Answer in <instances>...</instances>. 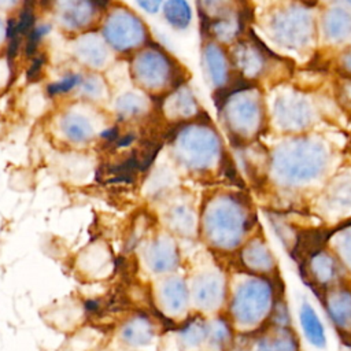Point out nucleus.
<instances>
[{
    "instance_id": "obj_25",
    "label": "nucleus",
    "mask_w": 351,
    "mask_h": 351,
    "mask_svg": "<svg viewBox=\"0 0 351 351\" xmlns=\"http://www.w3.org/2000/svg\"><path fill=\"white\" fill-rule=\"evenodd\" d=\"M325 208L333 215H341L351 210V174L335 180L325 196Z\"/></svg>"
},
{
    "instance_id": "obj_26",
    "label": "nucleus",
    "mask_w": 351,
    "mask_h": 351,
    "mask_svg": "<svg viewBox=\"0 0 351 351\" xmlns=\"http://www.w3.org/2000/svg\"><path fill=\"white\" fill-rule=\"evenodd\" d=\"M254 351H299V346L293 332L285 326H278L271 333L259 337Z\"/></svg>"
},
{
    "instance_id": "obj_19",
    "label": "nucleus",
    "mask_w": 351,
    "mask_h": 351,
    "mask_svg": "<svg viewBox=\"0 0 351 351\" xmlns=\"http://www.w3.org/2000/svg\"><path fill=\"white\" fill-rule=\"evenodd\" d=\"M326 313L336 328L351 330V289L336 288L326 296Z\"/></svg>"
},
{
    "instance_id": "obj_9",
    "label": "nucleus",
    "mask_w": 351,
    "mask_h": 351,
    "mask_svg": "<svg viewBox=\"0 0 351 351\" xmlns=\"http://www.w3.org/2000/svg\"><path fill=\"white\" fill-rule=\"evenodd\" d=\"M140 262L144 270L155 278L177 273L181 252L173 234L163 232L149 239L140 252Z\"/></svg>"
},
{
    "instance_id": "obj_5",
    "label": "nucleus",
    "mask_w": 351,
    "mask_h": 351,
    "mask_svg": "<svg viewBox=\"0 0 351 351\" xmlns=\"http://www.w3.org/2000/svg\"><path fill=\"white\" fill-rule=\"evenodd\" d=\"M151 299L159 315L173 322H182L189 317L191 293L188 278L173 273L155 280Z\"/></svg>"
},
{
    "instance_id": "obj_3",
    "label": "nucleus",
    "mask_w": 351,
    "mask_h": 351,
    "mask_svg": "<svg viewBox=\"0 0 351 351\" xmlns=\"http://www.w3.org/2000/svg\"><path fill=\"white\" fill-rule=\"evenodd\" d=\"M273 304V287L263 277L243 280L230 298L229 314L240 328H252L261 324Z\"/></svg>"
},
{
    "instance_id": "obj_8",
    "label": "nucleus",
    "mask_w": 351,
    "mask_h": 351,
    "mask_svg": "<svg viewBox=\"0 0 351 351\" xmlns=\"http://www.w3.org/2000/svg\"><path fill=\"white\" fill-rule=\"evenodd\" d=\"M262 112L263 108L261 97L256 95V92H237L226 104V125L239 138H250L261 129L263 121Z\"/></svg>"
},
{
    "instance_id": "obj_29",
    "label": "nucleus",
    "mask_w": 351,
    "mask_h": 351,
    "mask_svg": "<svg viewBox=\"0 0 351 351\" xmlns=\"http://www.w3.org/2000/svg\"><path fill=\"white\" fill-rule=\"evenodd\" d=\"M115 114L121 121H132L143 117L148 110V101L144 96L134 92H125L118 96L114 106Z\"/></svg>"
},
{
    "instance_id": "obj_34",
    "label": "nucleus",
    "mask_w": 351,
    "mask_h": 351,
    "mask_svg": "<svg viewBox=\"0 0 351 351\" xmlns=\"http://www.w3.org/2000/svg\"><path fill=\"white\" fill-rule=\"evenodd\" d=\"M51 30H52V26L48 22H41L34 25L26 34L25 53L27 56H34L36 53H38V47L41 41L51 33Z\"/></svg>"
},
{
    "instance_id": "obj_6",
    "label": "nucleus",
    "mask_w": 351,
    "mask_h": 351,
    "mask_svg": "<svg viewBox=\"0 0 351 351\" xmlns=\"http://www.w3.org/2000/svg\"><path fill=\"white\" fill-rule=\"evenodd\" d=\"M103 40L117 52H130L147 41L149 32L138 15L125 7H117L101 27Z\"/></svg>"
},
{
    "instance_id": "obj_33",
    "label": "nucleus",
    "mask_w": 351,
    "mask_h": 351,
    "mask_svg": "<svg viewBox=\"0 0 351 351\" xmlns=\"http://www.w3.org/2000/svg\"><path fill=\"white\" fill-rule=\"evenodd\" d=\"M84 80V74L78 71H70L64 74L63 77L49 82L45 86V92L49 97H59L63 95H67L70 92L78 90L81 82Z\"/></svg>"
},
{
    "instance_id": "obj_10",
    "label": "nucleus",
    "mask_w": 351,
    "mask_h": 351,
    "mask_svg": "<svg viewBox=\"0 0 351 351\" xmlns=\"http://www.w3.org/2000/svg\"><path fill=\"white\" fill-rule=\"evenodd\" d=\"M191 303L199 313H213L221 308L226 298V281L221 270L204 267L189 280Z\"/></svg>"
},
{
    "instance_id": "obj_36",
    "label": "nucleus",
    "mask_w": 351,
    "mask_h": 351,
    "mask_svg": "<svg viewBox=\"0 0 351 351\" xmlns=\"http://www.w3.org/2000/svg\"><path fill=\"white\" fill-rule=\"evenodd\" d=\"M335 248L340 261L351 271V226L340 230L335 237Z\"/></svg>"
},
{
    "instance_id": "obj_39",
    "label": "nucleus",
    "mask_w": 351,
    "mask_h": 351,
    "mask_svg": "<svg viewBox=\"0 0 351 351\" xmlns=\"http://www.w3.org/2000/svg\"><path fill=\"white\" fill-rule=\"evenodd\" d=\"M341 64L343 69L351 74V51H347L343 56H341Z\"/></svg>"
},
{
    "instance_id": "obj_30",
    "label": "nucleus",
    "mask_w": 351,
    "mask_h": 351,
    "mask_svg": "<svg viewBox=\"0 0 351 351\" xmlns=\"http://www.w3.org/2000/svg\"><path fill=\"white\" fill-rule=\"evenodd\" d=\"M324 32L332 41L343 40L351 32L350 14L339 7L330 8L324 16Z\"/></svg>"
},
{
    "instance_id": "obj_38",
    "label": "nucleus",
    "mask_w": 351,
    "mask_h": 351,
    "mask_svg": "<svg viewBox=\"0 0 351 351\" xmlns=\"http://www.w3.org/2000/svg\"><path fill=\"white\" fill-rule=\"evenodd\" d=\"M45 55L44 53H36L34 58L32 59V63H30V67L27 70V77L29 80H37L38 75L43 73V69H44V64H45Z\"/></svg>"
},
{
    "instance_id": "obj_37",
    "label": "nucleus",
    "mask_w": 351,
    "mask_h": 351,
    "mask_svg": "<svg viewBox=\"0 0 351 351\" xmlns=\"http://www.w3.org/2000/svg\"><path fill=\"white\" fill-rule=\"evenodd\" d=\"M165 1L166 0H134V4L147 15H156L162 12Z\"/></svg>"
},
{
    "instance_id": "obj_41",
    "label": "nucleus",
    "mask_w": 351,
    "mask_h": 351,
    "mask_svg": "<svg viewBox=\"0 0 351 351\" xmlns=\"http://www.w3.org/2000/svg\"><path fill=\"white\" fill-rule=\"evenodd\" d=\"M7 40V21L0 16V44Z\"/></svg>"
},
{
    "instance_id": "obj_14",
    "label": "nucleus",
    "mask_w": 351,
    "mask_h": 351,
    "mask_svg": "<svg viewBox=\"0 0 351 351\" xmlns=\"http://www.w3.org/2000/svg\"><path fill=\"white\" fill-rule=\"evenodd\" d=\"M117 336L129 351H138L155 343L158 328L149 315L136 313L122 321L118 326Z\"/></svg>"
},
{
    "instance_id": "obj_42",
    "label": "nucleus",
    "mask_w": 351,
    "mask_h": 351,
    "mask_svg": "<svg viewBox=\"0 0 351 351\" xmlns=\"http://www.w3.org/2000/svg\"><path fill=\"white\" fill-rule=\"evenodd\" d=\"M346 1H347V3L351 5V0H346Z\"/></svg>"
},
{
    "instance_id": "obj_21",
    "label": "nucleus",
    "mask_w": 351,
    "mask_h": 351,
    "mask_svg": "<svg viewBox=\"0 0 351 351\" xmlns=\"http://www.w3.org/2000/svg\"><path fill=\"white\" fill-rule=\"evenodd\" d=\"M208 321L202 315L188 317L178 329V341L182 351H195L207 344Z\"/></svg>"
},
{
    "instance_id": "obj_40",
    "label": "nucleus",
    "mask_w": 351,
    "mask_h": 351,
    "mask_svg": "<svg viewBox=\"0 0 351 351\" xmlns=\"http://www.w3.org/2000/svg\"><path fill=\"white\" fill-rule=\"evenodd\" d=\"M21 0H0V10H10L19 4Z\"/></svg>"
},
{
    "instance_id": "obj_4",
    "label": "nucleus",
    "mask_w": 351,
    "mask_h": 351,
    "mask_svg": "<svg viewBox=\"0 0 351 351\" xmlns=\"http://www.w3.org/2000/svg\"><path fill=\"white\" fill-rule=\"evenodd\" d=\"M180 163L191 171L211 169L221 155V141L207 125H193L180 130L174 144Z\"/></svg>"
},
{
    "instance_id": "obj_24",
    "label": "nucleus",
    "mask_w": 351,
    "mask_h": 351,
    "mask_svg": "<svg viewBox=\"0 0 351 351\" xmlns=\"http://www.w3.org/2000/svg\"><path fill=\"white\" fill-rule=\"evenodd\" d=\"M165 221L167 229L173 234L180 236H193L197 229V219L192 207L186 203H177L173 204L166 215Z\"/></svg>"
},
{
    "instance_id": "obj_35",
    "label": "nucleus",
    "mask_w": 351,
    "mask_h": 351,
    "mask_svg": "<svg viewBox=\"0 0 351 351\" xmlns=\"http://www.w3.org/2000/svg\"><path fill=\"white\" fill-rule=\"evenodd\" d=\"M78 90L89 100H99L104 96V81L97 74H84Z\"/></svg>"
},
{
    "instance_id": "obj_1",
    "label": "nucleus",
    "mask_w": 351,
    "mask_h": 351,
    "mask_svg": "<svg viewBox=\"0 0 351 351\" xmlns=\"http://www.w3.org/2000/svg\"><path fill=\"white\" fill-rule=\"evenodd\" d=\"M328 152L314 138H295L276 149L271 159L273 173L288 185H303L325 171Z\"/></svg>"
},
{
    "instance_id": "obj_7",
    "label": "nucleus",
    "mask_w": 351,
    "mask_h": 351,
    "mask_svg": "<svg viewBox=\"0 0 351 351\" xmlns=\"http://www.w3.org/2000/svg\"><path fill=\"white\" fill-rule=\"evenodd\" d=\"M314 21L308 10L291 5L278 11L270 21V33L282 47L296 49L307 45L313 38Z\"/></svg>"
},
{
    "instance_id": "obj_12",
    "label": "nucleus",
    "mask_w": 351,
    "mask_h": 351,
    "mask_svg": "<svg viewBox=\"0 0 351 351\" xmlns=\"http://www.w3.org/2000/svg\"><path fill=\"white\" fill-rule=\"evenodd\" d=\"M171 59L158 49H145L134 63L136 81L145 89H158L171 80Z\"/></svg>"
},
{
    "instance_id": "obj_15",
    "label": "nucleus",
    "mask_w": 351,
    "mask_h": 351,
    "mask_svg": "<svg viewBox=\"0 0 351 351\" xmlns=\"http://www.w3.org/2000/svg\"><path fill=\"white\" fill-rule=\"evenodd\" d=\"M229 63L230 59L226 56L223 49L215 44L208 43L203 49V69L207 77V81L215 86L222 88L226 85L229 78Z\"/></svg>"
},
{
    "instance_id": "obj_11",
    "label": "nucleus",
    "mask_w": 351,
    "mask_h": 351,
    "mask_svg": "<svg viewBox=\"0 0 351 351\" xmlns=\"http://www.w3.org/2000/svg\"><path fill=\"white\" fill-rule=\"evenodd\" d=\"M110 0H52L48 3L55 10L59 25L69 30H84L92 23L99 10H106Z\"/></svg>"
},
{
    "instance_id": "obj_27",
    "label": "nucleus",
    "mask_w": 351,
    "mask_h": 351,
    "mask_svg": "<svg viewBox=\"0 0 351 351\" xmlns=\"http://www.w3.org/2000/svg\"><path fill=\"white\" fill-rule=\"evenodd\" d=\"M165 22L177 32L186 30L193 19L189 0H166L162 8Z\"/></svg>"
},
{
    "instance_id": "obj_17",
    "label": "nucleus",
    "mask_w": 351,
    "mask_h": 351,
    "mask_svg": "<svg viewBox=\"0 0 351 351\" xmlns=\"http://www.w3.org/2000/svg\"><path fill=\"white\" fill-rule=\"evenodd\" d=\"M74 52L81 63L89 69L99 70L106 66L108 60V49L104 44V40L84 34L74 41Z\"/></svg>"
},
{
    "instance_id": "obj_18",
    "label": "nucleus",
    "mask_w": 351,
    "mask_h": 351,
    "mask_svg": "<svg viewBox=\"0 0 351 351\" xmlns=\"http://www.w3.org/2000/svg\"><path fill=\"white\" fill-rule=\"evenodd\" d=\"M60 132L73 144H85L92 140L95 126L92 119L78 111H69L60 117Z\"/></svg>"
},
{
    "instance_id": "obj_32",
    "label": "nucleus",
    "mask_w": 351,
    "mask_h": 351,
    "mask_svg": "<svg viewBox=\"0 0 351 351\" xmlns=\"http://www.w3.org/2000/svg\"><path fill=\"white\" fill-rule=\"evenodd\" d=\"M169 100L171 103L170 108L174 111V117L177 115L180 118H189L195 117L197 112V101L186 86L180 88L178 92L169 96Z\"/></svg>"
},
{
    "instance_id": "obj_16",
    "label": "nucleus",
    "mask_w": 351,
    "mask_h": 351,
    "mask_svg": "<svg viewBox=\"0 0 351 351\" xmlns=\"http://www.w3.org/2000/svg\"><path fill=\"white\" fill-rule=\"evenodd\" d=\"M81 273L93 280L104 278L111 273L112 258L111 252L101 244L89 245L81 251V258L77 262Z\"/></svg>"
},
{
    "instance_id": "obj_2",
    "label": "nucleus",
    "mask_w": 351,
    "mask_h": 351,
    "mask_svg": "<svg viewBox=\"0 0 351 351\" xmlns=\"http://www.w3.org/2000/svg\"><path fill=\"white\" fill-rule=\"evenodd\" d=\"M248 213L244 204L229 195L213 199L202 215V233L218 251L237 248L247 233Z\"/></svg>"
},
{
    "instance_id": "obj_31",
    "label": "nucleus",
    "mask_w": 351,
    "mask_h": 351,
    "mask_svg": "<svg viewBox=\"0 0 351 351\" xmlns=\"http://www.w3.org/2000/svg\"><path fill=\"white\" fill-rule=\"evenodd\" d=\"M232 344V329L226 319L215 318L208 321L207 346L213 351H226Z\"/></svg>"
},
{
    "instance_id": "obj_28",
    "label": "nucleus",
    "mask_w": 351,
    "mask_h": 351,
    "mask_svg": "<svg viewBox=\"0 0 351 351\" xmlns=\"http://www.w3.org/2000/svg\"><path fill=\"white\" fill-rule=\"evenodd\" d=\"M310 276L314 278V281L321 285H329L336 277L339 271L337 261L328 252L319 251L317 252L308 263Z\"/></svg>"
},
{
    "instance_id": "obj_22",
    "label": "nucleus",
    "mask_w": 351,
    "mask_h": 351,
    "mask_svg": "<svg viewBox=\"0 0 351 351\" xmlns=\"http://www.w3.org/2000/svg\"><path fill=\"white\" fill-rule=\"evenodd\" d=\"M265 60L266 58L261 48L252 45L250 41L239 43L232 55V62L239 67L240 73L252 78L265 70Z\"/></svg>"
},
{
    "instance_id": "obj_13",
    "label": "nucleus",
    "mask_w": 351,
    "mask_h": 351,
    "mask_svg": "<svg viewBox=\"0 0 351 351\" xmlns=\"http://www.w3.org/2000/svg\"><path fill=\"white\" fill-rule=\"evenodd\" d=\"M273 114L278 126L291 132L307 128L313 118L308 101L292 92L277 96L273 104Z\"/></svg>"
},
{
    "instance_id": "obj_20",
    "label": "nucleus",
    "mask_w": 351,
    "mask_h": 351,
    "mask_svg": "<svg viewBox=\"0 0 351 351\" xmlns=\"http://www.w3.org/2000/svg\"><path fill=\"white\" fill-rule=\"evenodd\" d=\"M240 261L252 273H267L274 267V256L270 248L259 239H254L243 247Z\"/></svg>"
},
{
    "instance_id": "obj_23",
    "label": "nucleus",
    "mask_w": 351,
    "mask_h": 351,
    "mask_svg": "<svg viewBox=\"0 0 351 351\" xmlns=\"http://www.w3.org/2000/svg\"><path fill=\"white\" fill-rule=\"evenodd\" d=\"M299 322L306 340L315 348L326 347V330L315 308L304 300L299 308Z\"/></svg>"
}]
</instances>
